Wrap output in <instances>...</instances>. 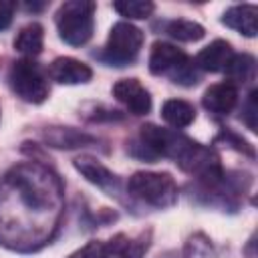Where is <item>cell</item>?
I'll use <instances>...</instances> for the list:
<instances>
[{"label": "cell", "instance_id": "cell-1", "mask_svg": "<svg viewBox=\"0 0 258 258\" xmlns=\"http://www.w3.org/2000/svg\"><path fill=\"white\" fill-rule=\"evenodd\" d=\"M64 212L60 177L40 161H22L0 177V246L28 254L52 242Z\"/></svg>", "mask_w": 258, "mask_h": 258}, {"label": "cell", "instance_id": "cell-2", "mask_svg": "<svg viewBox=\"0 0 258 258\" xmlns=\"http://www.w3.org/2000/svg\"><path fill=\"white\" fill-rule=\"evenodd\" d=\"M127 194L145 206L163 210L177 202V183L169 173L161 171H135L127 181Z\"/></svg>", "mask_w": 258, "mask_h": 258}, {"label": "cell", "instance_id": "cell-3", "mask_svg": "<svg viewBox=\"0 0 258 258\" xmlns=\"http://www.w3.org/2000/svg\"><path fill=\"white\" fill-rule=\"evenodd\" d=\"M95 8L91 0H67L56 10V28L71 46H83L91 40L95 28Z\"/></svg>", "mask_w": 258, "mask_h": 258}, {"label": "cell", "instance_id": "cell-4", "mask_svg": "<svg viewBox=\"0 0 258 258\" xmlns=\"http://www.w3.org/2000/svg\"><path fill=\"white\" fill-rule=\"evenodd\" d=\"M143 38H145L143 32L135 24L125 22V20L115 22L99 58L111 67H127L129 62L137 58L143 46Z\"/></svg>", "mask_w": 258, "mask_h": 258}, {"label": "cell", "instance_id": "cell-5", "mask_svg": "<svg viewBox=\"0 0 258 258\" xmlns=\"http://www.w3.org/2000/svg\"><path fill=\"white\" fill-rule=\"evenodd\" d=\"M8 85L10 89L26 103L40 105L48 99V81L42 69L32 58H20L12 62L8 71Z\"/></svg>", "mask_w": 258, "mask_h": 258}, {"label": "cell", "instance_id": "cell-6", "mask_svg": "<svg viewBox=\"0 0 258 258\" xmlns=\"http://www.w3.org/2000/svg\"><path fill=\"white\" fill-rule=\"evenodd\" d=\"M75 169L93 185H97L99 189H103L107 196H119L121 191V179L119 175H115L109 167H105L99 159L91 157V155H81L73 161Z\"/></svg>", "mask_w": 258, "mask_h": 258}, {"label": "cell", "instance_id": "cell-7", "mask_svg": "<svg viewBox=\"0 0 258 258\" xmlns=\"http://www.w3.org/2000/svg\"><path fill=\"white\" fill-rule=\"evenodd\" d=\"M113 97L123 103L133 115H147L151 111V95L139 79H121L113 85Z\"/></svg>", "mask_w": 258, "mask_h": 258}, {"label": "cell", "instance_id": "cell-8", "mask_svg": "<svg viewBox=\"0 0 258 258\" xmlns=\"http://www.w3.org/2000/svg\"><path fill=\"white\" fill-rule=\"evenodd\" d=\"M187 60L189 58L183 50H179L177 46L169 42L157 40L153 42L151 52H149V71L153 75H167L171 79L177 73V69L183 67Z\"/></svg>", "mask_w": 258, "mask_h": 258}, {"label": "cell", "instance_id": "cell-9", "mask_svg": "<svg viewBox=\"0 0 258 258\" xmlns=\"http://www.w3.org/2000/svg\"><path fill=\"white\" fill-rule=\"evenodd\" d=\"M149 246V234L139 238H129L125 234H115L111 240L101 244L99 258H143Z\"/></svg>", "mask_w": 258, "mask_h": 258}, {"label": "cell", "instance_id": "cell-10", "mask_svg": "<svg viewBox=\"0 0 258 258\" xmlns=\"http://www.w3.org/2000/svg\"><path fill=\"white\" fill-rule=\"evenodd\" d=\"M48 75L60 85H81L91 81L93 71L83 60H77L73 56H58L48 67Z\"/></svg>", "mask_w": 258, "mask_h": 258}, {"label": "cell", "instance_id": "cell-11", "mask_svg": "<svg viewBox=\"0 0 258 258\" xmlns=\"http://www.w3.org/2000/svg\"><path fill=\"white\" fill-rule=\"evenodd\" d=\"M42 139L48 147H54V149H77V147L95 145L99 141L95 135L75 127H46L42 131Z\"/></svg>", "mask_w": 258, "mask_h": 258}, {"label": "cell", "instance_id": "cell-12", "mask_svg": "<svg viewBox=\"0 0 258 258\" xmlns=\"http://www.w3.org/2000/svg\"><path fill=\"white\" fill-rule=\"evenodd\" d=\"M236 103H238V87L228 83V81L208 87L204 97H202L204 109L214 113V115H228V113H232Z\"/></svg>", "mask_w": 258, "mask_h": 258}, {"label": "cell", "instance_id": "cell-13", "mask_svg": "<svg viewBox=\"0 0 258 258\" xmlns=\"http://www.w3.org/2000/svg\"><path fill=\"white\" fill-rule=\"evenodd\" d=\"M234 56V50H232V44L228 40H214L210 42L208 46H204L198 56H196V67L202 69V71H208V73H220L228 67L230 58Z\"/></svg>", "mask_w": 258, "mask_h": 258}, {"label": "cell", "instance_id": "cell-14", "mask_svg": "<svg viewBox=\"0 0 258 258\" xmlns=\"http://www.w3.org/2000/svg\"><path fill=\"white\" fill-rule=\"evenodd\" d=\"M256 16H258V8L254 4H236L224 12L222 22L228 28H232V30L248 36V38H254L258 32Z\"/></svg>", "mask_w": 258, "mask_h": 258}, {"label": "cell", "instance_id": "cell-15", "mask_svg": "<svg viewBox=\"0 0 258 258\" xmlns=\"http://www.w3.org/2000/svg\"><path fill=\"white\" fill-rule=\"evenodd\" d=\"M42 44H44V28L38 22L24 24L14 38V48L26 58L38 56L42 52Z\"/></svg>", "mask_w": 258, "mask_h": 258}, {"label": "cell", "instance_id": "cell-16", "mask_svg": "<svg viewBox=\"0 0 258 258\" xmlns=\"http://www.w3.org/2000/svg\"><path fill=\"white\" fill-rule=\"evenodd\" d=\"M161 117L173 129L189 127L196 119V107L183 99H167L161 105Z\"/></svg>", "mask_w": 258, "mask_h": 258}, {"label": "cell", "instance_id": "cell-17", "mask_svg": "<svg viewBox=\"0 0 258 258\" xmlns=\"http://www.w3.org/2000/svg\"><path fill=\"white\" fill-rule=\"evenodd\" d=\"M224 71H226V75L230 79L228 83H232V85H236V83H248L256 75V58L252 54H246V52L234 54Z\"/></svg>", "mask_w": 258, "mask_h": 258}, {"label": "cell", "instance_id": "cell-18", "mask_svg": "<svg viewBox=\"0 0 258 258\" xmlns=\"http://www.w3.org/2000/svg\"><path fill=\"white\" fill-rule=\"evenodd\" d=\"M165 32L171 38L179 40V42H196V40L204 38L206 28L200 22L185 20V18H175V20L165 22Z\"/></svg>", "mask_w": 258, "mask_h": 258}, {"label": "cell", "instance_id": "cell-19", "mask_svg": "<svg viewBox=\"0 0 258 258\" xmlns=\"http://www.w3.org/2000/svg\"><path fill=\"white\" fill-rule=\"evenodd\" d=\"M113 8L125 16V18H133V20H141V18H147L151 16L155 4L149 2V0H117L113 4Z\"/></svg>", "mask_w": 258, "mask_h": 258}, {"label": "cell", "instance_id": "cell-20", "mask_svg": "<svg viewBox=\"0 0 258 258\" xmlns=\"http://www.w3.org/2000/svg\"><path fill=\"white\" fill-rule=\"evenodd\" d=\"M183 258H216V250L210 242V238L202 232L187 238L183 246Z\"/></svg>", "mask_w": 258, "mask_h": 258}, {"label": "cell", "instance_id": "cell-21", "mask_svg": "<svg viewBox=\"0 0 258 258\" xmlns=\"http://www.w3.org/2000/svg\"><path fill=\"white\" fill-rule=\"evenodd\" d=\"M220 141H224V143H226V145H230L232 149H236V151H240V153L248 155L250 159H254V157H256L254 147H252L246 139H242L240 135H236V133H234V131H230V129H222V133L216 137V143H220Z\"/></svg>", "mask_w": 258, "mask_h": 258}, {"label": "cell", "instance_id": "cell-22", "mask_svg": "<svg viewBox=\"0 0 258 258\" xmlns=\"http://www.w3.org/2000/svg\"><path fill=\"white\" fill-rule=\"evenodd\" d=\"M256 97H258V91L252 89L248 99H246V103H244V107H242V119H244V123H246V127L250 131H256V115H258Z\"/></svg>", "mask_w": 258, "mask_h": 258}, {"label": "cell", "instance_id": "cell-23", "mask_svg": "<svg viewBox=\"0 0 258 258\" xmlns=\"http://www.w3.org/2000/svg\"><path fill=\"white\" fill-rule=\"evenodd\" d=\"M14 10H16V2L0 0V30H4V28L10 26L12 16H14Z\"/></svg>", "mask_w": 258, "mask_h": 258}, {"label": "cell", "instance_id": "cell-24", "mask_svg": "<svg viewBox=\"0 0 258 258\" xmlns=\"http://www.w3.org/2000/svg\"><path fill=\"white\" fill-rule=\"evenodd\" d=\"M99 252H101V242L93 240V242H87L77 252H73L69 258H99Z\"/></svg>", "mask_w": 258, "mask_h": 258}, {"label": "cell", "instance_id": "cell-25", "mask_svg": "<svg viewBox=\"0 0 258 258\" xmlns=\"http://www.w3.org/2000/svg\"><path fill=\"white\" fill-rule=\"evenodd\" d=\"M254 244H256V238L252 236V238H250V242H248V248H246L248 258H256V254H254Z\"/></svg>", "mask_w": 258, "mask_h": 258}]
</instances>
